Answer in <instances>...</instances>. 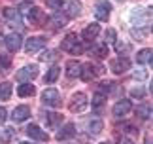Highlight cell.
<instances>
[{"instance_id":"f1b7e54d","label":"cell","mask_w":153,"mask_h":144,"mask_svg":"<svg viewBox=\"0 0 153 144\" xmlns=\"http://www.w3.org/2000/svg\"><path fill=\"white\" fill-rule=\"evenodd\" d=\"M144 95H146V89L144 87H134L132 91H131V97L132 99H144Z\"/></svg>"},{"instance_id":"44dd1931","label":"cell","mask_w":153,"mask_h":144,"mask_svg":"<svg viewBox=\"0 0 153 144\" xmlns=\"http://www.w3.org/2000/svg\"><path fill=\"white\" fill-rule=\"evenodd\" d=\"M104 104H106V95H102V93H95V97L91 99V106H93V110L98 112L100 108H104Z\"/></svg>"},{"instance_id":"3957f363","label":"cell","mask_w":153,"mask_h":144,"mask_svg":"<svg viewBox=\"0 0 153 144\" xmlns=\"http://www.w3.org/2000/svg\"><path fill=\"white\" fill-rule=\"evenodd\" d=\"M100 72H102V68L98 67V64L85 63V64H81V68H79V76H81L83 82H91V80H95Z\"/></svg>"},{"instance_id":"2e32d148","label":"cell","mask_w":153,"mask_h":144,"mask_svg":"<svg viewBox=\"0 0 153 144\" xmlns=\"http://www.w3.org/2000/svg\"><path fill=\"white\" fill-rule=\"evenodd\" d=\"M28 116H30V108L25 106V104L15 106L13 112H11V119L13 122H25V119H28Z\"/></svg>"},{"instance_id":"7a4b0ae2","label":"cell","mask_w":153,"mask_h":144,"mask_svg":"<svg viewBox=\"0 0 153 144\" xmlns=\"http://www.w3.org/2000/svg\"><path fill=\"white\" fill-rule=\"evenodd\" d=\"M61 11L66 17H78L81 14V2L79 0H62L61 2Z\"/></svg>"},{"instance_id":"30bf717a","label":"cell","mask_w":153,"mask_h":144,"mask_svg":"<svg viewBox=\"0 0 153 144\" xmlns=\"http://www.w3.org/2000/svg\"><path fill=\"white\" fill-rule=\"evenodd\" d=\"M110 11H111V4L110 2H104V0L97 2V6H95V15H97L98 21H106L110 17Z\"/></svg>"},{"instance_id":"1f68e13d","label":"cell","mask_w":153,"mask_h":144,"mask_svg":"<svg viewBox=\"0 0 153 144\" xmlns=\"http://www.w3.org/2000/svg\"><path fill=\"white\" fill-rule=\"evenodd\" d=\"M121 129L125 131V133H136V127H134L132 123H123V125H121Z\"/></svg>"},{"instance_id":"e575fe53","label":"cell","mask_w":153,"mask_h":144,"mask_svg":"<svg viewBox=\"0 0 153 144\" xmlns=\"http://www.w3.org/2000/svg\"><path fill=\"white\" fill-rule=\"evenodd\" d=\"M61 2L62 0H48V6L53 8V10H57V8H61Z\"/></svg>"},{"instance_id":"8992f818","label":"cell","mask_w":153,"mask_h":144,"mask_svg":"<svg viewBox=\"0 0 153 144\" xmlns=\"http://www.w3.org/2000/svg\"><path fill=\"white\" fill-rule=\"evenodd\" d=\"M4 17L8 19L11 27H23V15L19 14V8H6L4 10Z\"/></svg>"},{"instance_id":"d4e9b609","label":"cell","mask_w":153,"mask_h":144,"mask_svg":"<svg viewBox=\"0 0 153 144\" xmlns=\"http://www.w3.org/2000/svg\"><path fill=\"white\" fill-rule=\"evenodd\" d=\"M10 97H11V83L2 82L0 83V100H8Z\"/></svg>"},{"instance_id":"4316f807","label":"cell","mask_w":153,"mask_h":144,"mask_svg":"<svg viewBox=\"0 0 153 144\" xmlns=\"http://www.w3.org/2000/svg\"><path fill=\"white\" fill-rule=\"evenodd\" d=\"M93 53H95L97 57H100V59H104L106 55H108V46H106V44H100V46H95V47H93Z\"/></svg>"},{"instance_id":"6da1fadb","label":"cell","mask_w":153,"mask_h":144,"mask_svg":"<svg viewBox=\"0 0 153 144\" xmlns=\"http://www.w3.org/2000/svg\"><path fill=\"white\" fill-rule=\"evenodd\" d=\"M61 50L68 51V53H74V55H81V53H83V44H81L79 38H78V36H76L74 32H72V34H68L66 38L62 40Z\"/></svg>"},{"instance_id":"f35d334b","label":"cell","mask_w":153,"mask_h":144,"mask_svg":"<svg viewBox=\"0 0 153 144\" xmlns=\"http://www.w3.org/2000/svg\"><path fill=\"white\" fill-rule=\"evenodd\" d=\"M19 144H32V142H28V140H23V142H19Z\"/></svg>"},{"instance_id":"cb8c5ba5","label":"cell","mask_w":153,"mask_h":144,"mask_svg":"<svg viewBox=\"0 0 153 144\" xmlns=\"http://www.w3.org/2000/svg\"><path fill=\"white\" fill-rule=\"evenodd\" d=\"M102 129H104V123L100 122V119H93V122L89 123V127H87V133L93 135V136H97V135H100Z\"/></svg>"},{"instance_id":"f546056e","label":"cell","mask_w":153,"mask_h":144,"mask_svg":"<svg viewBox=\"0 0 153 144\" xmlns=\"http://www.w3.org/2000/svg\"><path fill=\"white\" fill-rule=\"evenodd\" d=\"M106 42H108V44H114L115 42V31L114 28H108V31H106Z\"/></svg>"},{"instance_id":"d6a6232c","label":"cell","mask_w":153,"mask_h":144,"mask_svg":"<svg viewBox=\"0 0 153 144\" xmlns=\"http://www.w3.org/2000/svg\"><path fill=\"white\" fill-rule=\"evenodd\" d=\"M57 57V51H45V55H40L42 61H49V59H55Z\"/></svg>"},{"instance_id":"e0dca14e","label":"cell","mask_w":153,"mask_h":144,"mask_svg":"<svg viewBox=\"0 0 153 144\" xmlns=\"http://www.w3.org/2000/svg\"><path fill=\"white\" fill-rule=\"evenodd\" d=\"M74 135H76V125H74V123H66L62 129H59V133H57V140L72 139Z\"/></svg>"},{"instance_id":"d6986e66","label":"cell","mask_w":153,"mask_h":144,"mask_svg":"<svg viewBox=\"0 0 153 144\" xmlns=\"http://www.w3.org/2000/svg\"><path fill=\"white\" fill-rule=\"evenodd\" d=\"M51 23H53V28H62V27H66L68 17L64 15L62 11H55V14L51 15Z\"/></svg>"},{"instance_id":"ac0fdd59","label":"cell","mask_w":153,"mask_h":144,"mask_svg":"<svg viewBox=\"0 0 153 144\" xmlns=\"http://www.w3.org/2000/svg\"><path fill=\"white\" fill-rule=\"evenodd\" d=\"M79 68H81V63L76 61V59H70L66 63V76L68 78H78L79 76Z\"/></svg>"},{"instance_id":"9a60e30c","label":"cell","mask_w":153,"mask_h":144,"mask_svg":"<svg viewBox=\"0 0 153 144\" xmlns=\"http://www.w3.org/2000/svg\"><path fill=\"white\" fill-rule=\"evenodd\" d=\"M131 68V61H128L127 57H121V59H115L114 63H111V72L114 74H125V72Z\"/></svg>"},{"instance_id":"52a82bcc","label":"cell","mask_w":153,"mask_h":144,"mask_svg":"<svg viewBox=\"0 0 153 144\" xmlns=\"http://www.w3.org/2000/svg\"><path fill=\"white\" fill-rule=\"evenodd\" d=\"M42 103L45 106L55 108V106L61 104V95H59L57 89H45V91L42 93Z\"/></svg>"},{"instance_id":"5b68a950","label":"cell","mask_w":153,"mask_h":144,"mask_svg":"<svg viewBox=\"0 0 153 144\" xmlns=\"http://www.w3.org/2000/svg\"><path fill=\"white\" fill-rule=\"evenodd\" d=\"M131 110H132V103L128 99H121L114 106V116L115 118H127L131 114Z\"/></svg>"},{"instance_id":"8fae6325","label":"cell","mask_w":153,"mask_h":144,"mask_svg":"<svg viewBox=\"0 0 153 144\" xmlns=\"http://www.w3.org/2000/svg\"><path fill=\"white\" fill-rule=\"evenodd\" d=\"M44 46H45V38H44V36H32V38L27 40L25 50H27V53H36V51L42 50Z\"/></svg>"},{"instance_id":"277c9868","label":"cell","mask_w":153,"mask_h":144,"mask_svg":"<svg viewBox=\"0 0 153 144\" xmlns=\"http://www.w3.org/2000/svg\"><path fill=\"white\" fill-rule=\"evenodd\" d=\"M36 76H38L36 64H28V67H23V68H19V70L15 72V80H17V82H23V83L34 80Z\"/></svg>"},{"instance_id":"4dcf8cb0","label":"cell","mask_w":153,"mask_h":144,"mask_svg":"<svg viewBox=\"0 0 153 144\" xmlns=\"http://www.w3.org/2000/svg\"><path fill=\"white\" fill-rule=\"evenodd\" d=\"M32 6H34L32 2H23V4H21V10H19V14H28Z\"/></svg>"},{"instance_id":"7402d4cb","label":"cell","mask_w":153,"mask_h":144,"mask_svg":"<svg viewBox=\"0 0 153 144\" xmlns=\"http://www.w3.org/2000/svg\"><path fill=\"white\" fill-rule=\"evenodd\" d=\"M151 50H142V51H138V55H136V63L138 64H149L151 67Z\"/></svg>"},{"instance_id":"9c48e42d","label":"cell","mask_w":153,"mask_h":144,"mask_svg":"<svg viewBox=\"0 0 153 144\" xmlns=\"http://www.w3.org/2000/svg\"><path fill=\"white\" fill-rule=\"evenodd\" d=\"M98 34H100V25H98V23H91L89 27L83 28V32H81V40L87 42V44H91Z\"/></svg>"},{"instance_id":"74e56055","label":"cell","mask_w":153,"mask_h":144,"mask_svg":"<svg viewBox=\"0 0 153 144\" xmlns=\"http://www.w3.org/2000/svg\"><path fill=\"white\" fill-rule=\"evenodd\" d=\"M146 144H151V139H149V136H148V139H146Z\"/></svg>"},{"instance_id":"603a6c76","label":"cell","mask_w":153,"mask_h":144,"mask_svg":"<svg viewBox=\"0 0 153 144\" xmlns=\"http://www.w3.org/2000/svg\"><path fill=\"white\" fill-rule=\"evenodd\" d=\"M34 91H36V89H34V86L32 83H21L19 87H17V93H19V97H32L34 95Z\"/></svg>"},{"instance_id":"ba28073f","label":"cell","mask_w":153,"mask_h":144,"mask_svg":"<svg viewBox=\"0 0 153 144\" xmlns=\"http://www.w3.org/2000/svg\"><path fill=\"white\" fill-rule=\"evenodd\" d=\"M87 104H89L87 95L85 93H76L72 97V103H70V110H72V112H81V110H85Z\"/></svg>"},{"instance_id":"4fadbf2b","label":"cell","mask_w":153,"mask_h":144,"mask_svg":"<svg viewBox=\"0 0 153 144\" xmlns=\"http://www.w3.org/2000/svg\"><path fill=\"white\" fill-rule=\"evenodd\" d=\"M27 135L30 136V139H34V140H44V142L49 140V135L45 133V131L40 129L36 123H30V125L27 127Z\"/></svg>"},{"instance_id":"7c38bea8","label":"cell","mask_w":153,"mask_h":144,"mask_svg":"<svg viewBox=\"0 0 153 144\" xmlns=\"http://www.w3.org/2000/svg\"><path fill=\"white\" fill-rule=\"evenodd\" d=\"M42 118H44V123L48 125V129H57L62 122V116L57 112H44Z\"/></svg>"},{"instance_id":"ffe728a7","label":"cell","mask_w":153,"mask_h":144,"mask_svg":"<svg viewBox=\"0 0 153 144\" xmlns=\"http://www.w3.org/2000/svg\"><path fill=\"white\" fill-rule=\"evenodd\" d=\"M59 74H61V68H59V64H53V67L48 70V74L44 76V82L45 83H53L59 80Z\"/></svg>"},{"instance_id":"8d00e7d4","label":"cell","mask_w":153,"mask_h":144,"mask_svg":"<svg viewBox=\"0 0 153 144\" xmlns=\"http://www.w3.org/2000/svg\"><path fill=\"white\" fill-rule=\"evenodd\" d=\"M121 144H134V142H132V140H128V139H123Z\"/></svg>"},{"instance_id":"d590c367","label":"cell","mask_w":153,"mask_h":144,"mask_svg":"<svg viewBox=\"0 0 153 144\" xmlns=\"http://www.w3.org/2000/svg\"><path fill=\"white\" fill-rule=\"evenodd\" d=\"M6 118H8V112H6V108H4V106H0V123H2Z\"/></svg>"},{"instance_id":"83f0119b","label":"cell","mask_w":153,"mask_h":144,"mask_svg":"<svg viewBox=\"0 0 153 144\" xmlns=\"http://www.w3.org/2000/svg\"><path fill=\"white\" fill-rule=\"evenodd\" d=\"M136 112H138V116L142 118V119H148V118L151 116V106H148V104H144V106H140V108H138Z\"/></svg>"},{"instance_id":"ab89813d","label":"cell","mask_w":153,"mask_h":144,"mask_svg":"<svg viewBox=\"0 0 153 144\" xmlns=\"http://www.w3.org/2000/svg\"><path fill=\"white\" fill-rule=\"evenodd\" d=\"M102 144H111V142H102Z\"/></svg>"},{"instance_id":"484cf974","label":"cell","mask_w":153,"mask_h":144,"mask_svg":"<svg viewBox=\"0 0 153 144\" xmlns=\"http://www.w3.org/2000/svg\"><path fill=\"white\" fill-rule=\"evenodd\" d=\"M13 135H15V129L13 127H4L2 133H0V140H2L4 144H8L11 139H13Z\"/></svg>"},{"instance_id":"836d02e7","label":"cell","mask_w":153,"mask_h":144,"mask_svg":"<svg viewBox=\"0 0 153 144\" xmlns=\"http://www.w3.org/2000/svg\"><path fill=\"white\" fill-rule=\"evenodd\" d=\"M0 64H2V68H10V57L8 55H0Z\"/></svg>"},{"instance_id":"5bb4252c","label":"cell","mask_w":153,"mask_h":144,"mask_svg":"<svg viewBox=\"0 0 153 144\" xmlns=\"http://www.w3.org/2000/svg\"><path fill=\"white\" fill-rule=\"evenodd\" d=\"M6 47H8V51H19V47H21V42H23V38H21V34H17V32H11V34H8L6 36Z\"/></svg>"}]
</instances>
